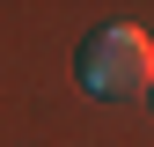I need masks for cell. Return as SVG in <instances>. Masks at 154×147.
<instances>
[{"mask_svg":"<svg viewBox=\"0 0 154 147\" xmlns=\"http://www.w3.org/2000/svg\"><path fill=\"white\" fill-rule=\"evenodd\" d=\"M81 88L88 96H140V88H154V44H147V30H132V22L95 30L81 44Z\"/></svg>","mask_w":154,"mask_h":147,"instance_id":"1","label":"cell"}]
</instances>
